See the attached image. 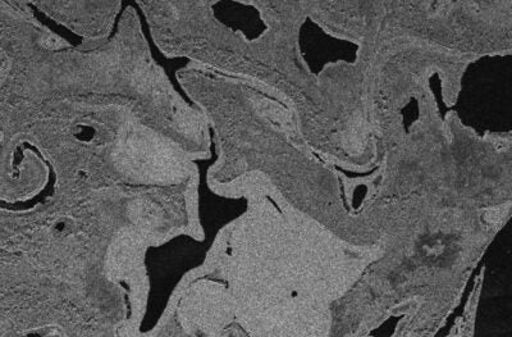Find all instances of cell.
<instances>
[{
    "label": "cell",
    "instance_id": "obj_2",
    "mask_svg": "<svg viewBox=\"0 0 512 337\" xmlns=\"http://www.w3.org/2000/svg\"><path fill=\"white\" fill-rule=\"evenodd\" d=\"M297 42L305 65L317 76L328 65L337 62L355 63L359 57V44L329 35L310 17L301 24Z\"/></svg>",
    "mask_w": 512,
    "mask_h": 337
},
{
    "label": "cell",
    "instance_id": "obj_1",
    "mask_svg": "<svg viewBox=\"0 0 512 337\" xmlns=\"http://www.w3.org/2000/svg\"><path fill=\"white\" fill-rule=\"evenodd\" d=\"M461 124L479 136L512 130V57L486 56L470 63L461 77L454 107Z\"/></svg>",
    "mask_w": 512,
    "mask_h": 337
}]
</instances>
